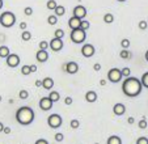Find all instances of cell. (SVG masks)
Returning a JSON list of instances; mask_svg holds the SVG:
<instances>
[{
	"instance_id": "1",
	"label": "cell",
	"mask_w": 148,
	"mask_h": 144,
	"mask_svg": "<svg viewBox=\"0 0 148 144\" xmlns=\"http://www.w3.org/2000/svg\"><path fill=\"white\" fill-rule=\"evenodd\" d=\"M142 89H143V85L140 83V79L138 77L129 76L122 83V92L127 97H136V96H139L142 93Z\"/></svg>"
},
{
	"instance_id": "2",
	"label": "cell",
	"mask_w": 148,
	"mask_h": 144,
	"mask_svg": "<svg viewBox=\"0 0 148 144\" xmlns=\"http://www.w3.org/2000/svg\"><path fill=\"white\" fill-rule=\"evenodd\" d=\"M34 117H36V114H34L33 109L29 106H23L16 111V121L23 126L30 125L34 121Z\"/></svg>"
},
{
	"instance_id": "3",
	"label": "cell",
	"mask_w": 148,
	"mask_h": 144,
	"mask_svg": "<svg viewBox=\"0 0 148 144\" xmlns=\"http://www.w3.org/2000/svg\"><path fill=\"white\" fill-rule=\"evenodd\" d=\"M14 24H16V16H14V13L7 11L0 14V25L3 26V28H12Z\"/></svg>"
},
{
	"instance_id": "4",
	"label": "cell",
	"mask_w": 148,
	"mask_h": 144,
	"mask_svg": "<svg viewBox=\"0 0 148 144\" xmlns=\"http://www.w3.org/2000/svg\"><path fill=\"white\" fill-rule=\"evenodd\" d=\"M70 38L73 43H83L87 38V32L83 30V29H73L71 30V34H70Z\"/></svg>"
},
{
	"instance_id": "5",
	"label": "cell",
	"mask_w": 148,
	"mask_h": 144,
	"mask_svg": "<svg viewBox=\"0 0 148 144\" xmlns=\"http://www.w3.org/2000/svg\"><path fill=\"white\" fill-rule=\"evenodd\" d=\"M122 79H123V76H122V73H121L119 68L109 69V72H108V80H109L110 83H119Z\"/></svg>"
},
{
	"instance_id": "6",
	"label": "cell",
	"mask_w": 148,
	"mask_h": 144,
	"mask_svg": "<svg viewBox=\"0 0 148 144\" xmlns=\"http://www.w3.org/2000/svg\"><path fill=\"white\" fill-rule=\"evenodd\" d=\"M63 123V119L59 114H51L47 118V125L50 126L51 128H59Z\"/></svg>"
},
{
	"instance_id": "7",
	"label": "cell",
	"mask_w": 148,
	"mask_h": 144,
	"mask_svg": "<svg viewBox=\"0 0 148 144\" xmlns=\"http://www.w3.org/2000/svg\"><path fill=\"white\" fill-rule=\"evenodd\" d=\"M63 46H64V43H63V39L53 38L50 42H49V47H50L54 53H58V51H60L62 49H63Z\"/></svg>"
},
{
	"instance_id": "8",
	"label": "cell",
	"mask_w": 148,
	"mask_h": 144,
	"mask_svg": "<svg viewBox=\"0 0 148 144\" xmlns=\"http://www.w3.org/2000/svg\"><path fill=\"white\" fill-rule=\"evenodd\" d=\"M95 53H96V49H95V46L90 43H85V45H83V47H81V54H83V56H85V58L93 56Z\"/></svg>"
},
{
	"instance_id": "9",
	"label": "cell",
	"mask_w": 148,
	"mask_h": 144,
	"mask_svg": "<svg viewBox=\"0 0 148 144\" xmlns=\"http://www.w3.org/2000/svg\"><path fill=\"white\" fill-rule=\"evenodd\" d=\"M7 66L11 67V68H16L17 66L20 64V56L17 54H9L8 56L5 58Z\"/></svg>"
},
{
	"instance_id": "10",
	"label": "cell",
	"mask_w": 148,
	"mask_h": 144,
	"mask_svg": "<svg viewBox=\"0 0 148 144\" xmlns=\"http://www.w3.org/2000/svg\"><path fill=\"white\" fill-rule=\"evenodd\" d=\"M53 101L50 100L49 97H42L41 100H39V102H38V105H39V109L41 110H43V111H49L51 108H53Z\"/></svg>"
},
{
	"instance_id": "11",
	"label": "cell",
	"mask_w": 148,
	"mask_h": 144,
	"mask_svg": "<svg viewBox=\"0 0 148 144\" xmlns=\"http://www.w3.org/2000/svg\"><path fill=\"white\" fill-rule=\"evenodd\" d=\"M85 16H87V9H85V7L76 5L75 8H73V17H77V19H80V20H84Z\"/></svg>"
},
{
	"instance_id": "12",
	"label": "cell",
	"mask_w": 148,
	"mask_h": 144,
	"mask_svg": "<svg viewBox=\"0 0 148 144\" xmlns=\"http://www.w3.org/2000/svg\"><path fill=\"white\" fill-rule=\"evenodd\" d=\"M63 69H64L67 73H70V75H75L76 72L79 71V64L76 63V62H68V63L63 67Z\"/></svg>"
},
{
	"instance_id": "13",
	"label": "cell",
	"mask_w": 148,
	"mask_h": 144,
	"mask_svg": "<svg viewBox=\"0 0 148 144\" xmlns=\"http://www.w3.org/2000/svg\"><path fill=\"white\" fill-rule=\"evenodd\" d=\"M113 113H114L115 115H118V117L123 115V114L126 113V106L123 105L122 102H118V104H115V105L113 106Z\"/></svg>"
},
{
	"instance_id": "14",
	"label": "cell",
	"mask_w": 148,
	"mask_h": 144,
	"mask_svg": "<svg viewBox=\"0 0 148 144\" xmlns=\"http://www.w3.org/2000/svg\"><path fill=\"white\" fill-rule=\"evenodd\" d=\"M36 58L38 62H41V63H45V62L49 60V53L47 50H38L36 54Z\"/></svg>"
},
{
	"instance_id": "15",
	"label": "cell",
	"mask_w": 148,
	"mask_h": 144,
	"mask_svg": "<svg viewBox=\"0 0 148 144\" xmlns=\"http://www.w3.org/2000/svg\"><path fill=\"white\" fill-rule=\"evenodd\" d=\"M80 24H81V20L77 19V17H71L70 20H68V26H70L71 30H73V29H79L80 28Z\"/></svg>"
},
{
	"instance_id": "16",
	"label": "cell",
	"mask_w": 148,
	"mask_h": 144,
	"mask_svg": "<svg viewBox=\"0 0 148 144\" xmlns=\"http://www.w3.org/2000/svg\"><path fill=\"white\" fill-rule=\"evenodd\" d=\"M85 101L89 104H93L97 101V93H96L95 91H88L87 93H85Z\"/></svg>"
},
{
	"instance_id": "17",
	"label": "cell",
	"mask_w": 148,
	"mask_h": 144,
	"mask_svg": "<svg viewBox=\"0 0 148 144\" xmlns=\"http://www.w3.org/2000/svg\"><path fill=\"white\" fill-rule=\"evenodd\" d=\"M42 86L45 89H47V91H50V89L54 86V80L51 77H45L42 80Z\"/></svg>"
},
{
	"instance_id": "18",
	"label": "cell",
	"mask_w": 148,
	"mask_h": 144,
	"mask_svg": "<svg viewBox=\"0 0 148 144\" xmlns=\"http://www.w3.org/2000/svg\"><path fill=\"white\" fill-rule=\"evenodd\" d=\"M106 144H122V139L118 135H112L106 140Z\"/></svg>"
},
{
	"instance_id": "19",
	"label": "cell",
	"mask_w": 148,
	"mask_h": 144,
	"mask_svg": "<svg viewBox=\"0 0 148 144\" xmlns=\"http://www.w3.org/2000/svg\"><path fill=\"white\" fill-rule=\"evenodd\" d=\"M9 54H11V51H9V47L1 45V46H0V58H4V59H5L7 56L9 55Z\"/></svg>"
},
{
	"instance_id": "20",
	"label": "cell",
	"mask_w": 148,
	"mask_h": 144,
	"mask_svg": "<svg viewBox=\"0 0 148 144\" xmlns=\"http://www.w3.org/2000/svg\"><path fill=\"white\" fill-rule=\"evenodd\" d=\"M49 98H50L53 102H58V101L60 100V94H59V92H56V91H51L50 94H49Z\"/></svg>"
},
{
	"instance_id": "21",
	"label": "cell",
	"mask_w": 148,
	"mask_h": 144,
	"mask_svg": "<svg viewBox=\"0 0 148 144\" xmlns=\"http://www.w3.org/2000/svg\"><path fill=\"white\" fill-rule=\"evenodd\" d=\"M54 13H55L56 17H60L66 13V8L63 5H56V8L54 9Z\"/></svg>"
},
{
	"instance_id": "22",
	"label": "cell",
	"mask_w": 148,
	"mask_h": 144,
	"mask_svg": "<svg viewBox=\"0 0 148 144\" xmlns=\"http://www.w3.org/2000/svg\"><path fill=\"white\" fill-rule=\"evenodd\" d=\"M21 39L24 42H28L32 39V33L29 30H23V34H21Z\"/></svg>"
},
{
	"instance_id": "23",
	"label": "cell",
	"mask_w": 148,
	"mask_h": 144,
	"mask_svg": "<svg viewBox=\"0 0 148 144\" xmlns=\"http://www.w3.org/2000/svg\"><path fill=\"white\" fill-rule=\"evenodd\" d=\"M140 83H142V85L144 86V88H147V89H148V71L143 73L142 79H140Z\"/></svg>"
},
{
	"instance_id": "24",
	"label": "cell",
	"mask_w": 148,
	"mask_h": 144,
	"mask_svg": "<svg viewBox=\"0 0 148 144\" xmlns=\"http://www.w3.org/2000/svg\"><path fill=\"white\" fill-rule=\"evenodd\" d=\"M119 56L122 59H130L131 58V53H130L127 49H122V51L119 53Z\"/></svg>"
},
{
	"instance_id": "25",
	"label": "cell",
	"mask_w": 148,
	"mask_h": 144,
	"mask_svg": "<svg viewBox=\"0 0 148 144\" xmlns=\"http://www.w3.org/2000/svg\"><path fill=\"white\" fill-rule=\"evenodd\" d=\"M54 38L63 39L64 38V30H63V29H56V30L54 32Z\"/></svg>"
},
{
	"instance_id": "26",
	"label": "cell",
	"mask_w": 148,
	"mask_h": 144,
	"mask_svg": "<svg viewBox=\"0 0 148 144\" xmlns=\"http://www.w3.org/2000/svg\"><path fill=\"white\" fill-rule=\"evenodd\" d=\"M47 24H49V25H55V24H58V17H56L55 14L49 16L47 17Z\"/></svg>"
},
{
	"instance_id": "27",
	"label": "cell",
	"mask_w": 148,
	"mask_h": 144,
	"mask_svg": "<svg viewBox=\"0 0 148 144\" xmlns=\"http://www.w3.org/2000/svg\"><path fill=\"white\" fill-rule=\"evenodd\" d=\"M113 21H114V16H113L112 13H106L103 16V22H105V24H112Z\"/></svg>"
},
{
	"instance_id": "28",
	"label": "cell",
	"mask_w": 148,
	"mask_h": 144,
	"mask_svg": "<svg viewBox=\"0 0 148 144\" xmlns=\"http://www.w3.org/2000/svg\"><path fill=\"white\" fill-rule=\"evenodd\" d=\"M89 28H90V22H89V21H87V20H81L80 29H83V30H85V32H87Z\"/></svg>"
},
{
	"instance_id": "29",
	"label": "cell",
	"mask_w": 148,
	"mask_h": 144,
	"mask_svg": "<svg viewBox=\"0 0 148 144\" xmlns=\"http://www.w3.org/2000/svg\"><path fill=\"white\" fill-rule=\"evenodd\" d=\"M147 126H148V123H147V121H145V118H142L139 122H138V127H139L140 130H145Z\"/></svg>"
},
{
	"instance_id": "30",
	"label": "cell",
	"mask_w": 148,
	"mask_h": 144,
	"mask_svg": "<svg viewBox=\"0 0 148 144\" xmlns=\"http://www.w3.org/2000/svg\"><path fill=\"white\" fill-rule=\"evenodd\" d=\"M121 73H122L123 77H129V76L131 75V69H130L129 67H125V68L121 69Z\"/></svg>"
},
{
	"instance_id": "31",
	"label": "cell",
	"mask_w": 148,
	"mask_h": 144,
	"mask_svg": "<svg viewBox=\"0 0 148 144\" xmlns=\"http://www.w3.org/2000/svg\"><path fill=\"white\" fill-rule=\"evenodd\" d=\"M46 5H47V9H50V11H54V9L56 8V5H58V4H56L55 0H49Z\"/></svg>"
},
{
	"instance_id": "32",
	"label": "cell",
	"mask_w": 148,
	"mask_h": 144,
	"mask_svg": "<svg viewBox=\"0 0 148 144\" xmlns=\"http://www.w3.org/2000/svg\"><path fill=\"white\" fill-rule=\"evenodd\" d=\"M18 97L21 98V100H26V98L29 97V92L26 91V89H23V91H20Z\"/></svg>"
},
{
	"instance_id": "33",
	"label": "cell",
	"mask_w": 148,
	"mask_h": 144,
	"mask_svg": "<svg viewBox=\"0 0 148 144\" xmlns=\"http://www.w3.org/2000/svg\"><path fill=\"white\" fill-rule=\"evenodd\" d=\"M32 72H30V67L29 66H23V68H21V75H24V76H28V75H30Z\"/></svg>"
},
{
	"instance_id": "34",
	"label": "cell",
	"mask_w": 148,
	"mask_h": 144,
	"mask_svg": "<svg viewBox=\"0 0 148 144\" xmlns=\"http://www.w3.org/2000/svg\"><path fill=\"white\" fill-rule=\"evenodd\" d=\"M70 126H71V128H73V130H76V128H79L80 127V122H79L77 119H72L70 122Z\"/></svg>"
},
{
	"instance_id": "35",
	"label": "cell",
	"mask_w": 148,
	"mask_h": 144,
	"mask_svg": "<svg viewBox=\"0 0 148 144\" xmlns=\"http://www.w3.org/2000/svg\"><path fill=\"white\" fill-rule=\"evenodd\" d=\"M121 46H122V49H129L130 47V39L125 38L121 41Z\"/></svg>"
},
{
	"instance_id": "36",
	"label": "cell",
	"mask_w": 148,
	"mask_h": 144,
	"mask_svg": "<svg viewBox=\"0 0 148 144\" xmlns=\"http://www.w3.org/2000/svg\"><path fill=\"white\" fill-rule=\"evenodd\" d=\"M138 26H139V29L140 30H145V29L148 28V24H147V21H144V20H142V21L138 24Z\"/></svg>"
},
{
	"instance_id": "37",
	"label": "cell",
	"mask_w": 148,
	"mask_h": 144,
	"mask_svg": "<svg viewBox=\"0 0 148 144\" xmlns=\"http://www.w3.org/2000/svg\"><path fill=\"white\" fill-rule=\"evenodd\" d=\"M47 49H49V42L46 41L39 42V50H47Z\"/></svg>"
},
{
	"instance_id": "38",
	"label": "cell",
	"mask_w": 148,
	"mask_h": 144,
	"mask_svg": "<svg viewBox=\"0 0 148 144\" xmlns=\"http://www.w3.org/2000/svg\"><path fill=\"white\" fill-rule=\"evenodd\" d=\"M54 139H55V141H58V143H60L63 139H64V135L62 132H56L55 134V136H54Z\"/></svg>"
},
{
	"instance_id": "39",
	"label": "cell",
	"mask_w": 148,
	"mask_h": 144,
	"mask_svg": "<svg viewBox=\"0 0 148 144\" xmlns=\"http://www.w3.org/2000/svg\"><path fill=\"white\" fill-rule=\"evenodd\" d=\"M136 144H148V138H145V136H142V138H139L136 140Z\"/></svg>"
},
{
	"instance_id": "40",
	"label": "cell",
	"mask_w": 148,
	"mask_h": 144,
	"mask_svg": "<svg viewBox=\"0 0 148 144\" xmlns=\"http://www.w3.org/2000/svg\"><path fill=\"white\" fill-rule=\"evenodd\" d=\"M24 13H25L26 16H32V13H33V8H32V7H25Z\"/></svg>"
},
{
	"instance_id": "41",
	"label": "cell",
	"mask_w": 148,
	"mask_h": 144,
	"mask_svg": "<svg viewBox=\"0 0 148 144\" xmlns=\"http://www.w3.org/2000/svg\"><path fill=\"white\" fill-rule=\"evenodd\" d=\"M72 102H73L72 97H66V98H64V104H66V105L70 106V105H72Z\"/></svg>"
},
{
	"instance_id": "42",
	"label": "cell",
	"mask_w": 148,
	"mask_h": 144,
	"mask_svg": "<svg viewBox=\"0 0 148 144\" xmlns=\"http://www.w3.org/2000/svg\"><path fill=\"white\" fill-rule=\"evenodd\" d=\"M34 144H49V141L46 140V139H38Z\"/></svg>"
},
{
	"instance_id": "43",
	"label": "cell",
	"mask_w": 148,
	"mask_h": 144,
	"mask_svg": "<svg viewBox=\"0 0 148 144\" xmlns=\"http://www.w3.org/2000/svg\"><path fill=\"white\" fill-rule=\"evenodd\" d=\"M26 28H28V24H26V22H21V24H20V29H21V30H26Z\"/></svg>"
},
{
	"instance_id": "44",
	"label": "cell",
	"mask_w": 148,
	"mask_h": 144,
	"mask_svg": "<svg viewBox=\"0 0 148 144\" xmlns=\"http://www.w3.org/2000/svg\"><path fill=\"white\" fill-rule=\"evenodd\" d=\"M11 127H7V126H4V128H3V132L4 134H7V135H8V134H11Z\"/></svg>"
},
{
	"instance_id": "45",
	"label": "cell",
	"mask_w": 148,
	"mask_h": 144,
	"mask_svg": "<svg viewBox=\"0 0 148 144\" xmlns=\"http://www.w3.org/2000/svg\"><path fill=\"white\" fill-rule=\"evenodd\" d=\"M127 123H129V125H134V123H135V119L132 118V117H129V118H127Z\"/></svg>"
},
{
	"instance_id": "46",
	"label": "cell",
	"mask_w": 148,
	"mask_h": 144,
	"mask_svg": "<svg viewBox=\"0 0 148 144\" xmlns=\"http://www.w3.org/2000/svg\"><path fill=\"white\" fill-rule=\"evenodd\" d=\"M29 67H30V72H32V73H33V72H37V66H36V64H30Z\"/></svg>"
},
{
	"instance_id": "47",
	"label": "cell",
	"mask_w": 148,
	"mask_h": 144,
	"mask_svg": "<svg viewBox=\"0 0 148 144\" xmlns=\"http://www.w3.org/2000/svg\"><path fill=\"white\" fill-rule=\"evenodd\" d=\"M93 69H95V71H100V69H101V64L100 63H96L95 66H93Z\"/></svg>"
},
{
	"instance_id": "48",
	"label": "cell",
	"mask_w": 148,
	"mask_h": 144,
	"mask_svg": "<svg viewBox=\"0 0 148 144\" xmlns=\"http://www.w3.org/2000/svg\"><path fill=\"white\" fill-rule=\"evenodd\" d=\"M36 85L37 86H42V80H37L36 81Z\"/></svg>"
},
{
	"instance_id": "49",
	"label": "cell",
	"mask_w": 148,
	"mask_h": 144,
	"mask_svg": "<svg viewBox=\"0 0 148 144\" xmlns=\"http://www.w3.org/2000/svg\"><path fill=\"white\" fill-rule=\"evenodd\" d=\"M3 128H4V125L0 122V132H3Z\"/></svg>"
},
{
	"instance_id": "50",
	"label": "cell",
	"mask_w": 148,
	"mask_h": 144,
	"mask_svg": "<svg viewBox=\"0 0 148 144\" xmlns=\"http://www.w3.org/2000/svg\"><path fill=\"white\" fill-rule=\"evenodd\" d=\"M144 58H145V60H147V62H148V50H147V51H145V55H144Z\"/></svg>"
},
{
	"instance_id": "51",
	"label": "cell",
	"mask_w": 148,
	"mask_h": 144,
	"mask_svg": "<svg viewBox=\"0 0 148 144\" xmlns=\"http://www.w3.org/2000/svg\"><path fill=\"white\" fill-rule=\"evenodd\" d=\"M3 5H4V1H3V0H0V9L3 8Z\"/></svg>"
},
{
	"instance_id": "52",
	"label": "cell",
	"mask_w": 148,
	"mask_h": 144,
	"mask_svg": "<svg viewBox=\"0 0 148 144\" xmlns=\"http://www.w3.org/2000/svg\"><path fill=\"white\" fill-rule=\"evenodd\" d=\"M100 84H101V85H105V84H106V81H105V80H101Z\"/></svg>"
},
{
	"instance_id": "53",
	"label": "cell",
	"mask_w": 148,
	"mask_h": 144,
	"mask_svg": "<svg viewBox=\"0 0 148 144\" xmlns=\"http://www.w3.org/2000/svg\"><path fill=\"white\" fill-rule=\"evenodd\" d=\"M117 1H119V3H123V1H126V0H117Z\"/></svg>"
},
{
	"instance_id": "54",
	"label": "cell",
	"mask_w": 148,
	"mask_h": 144,
	"mask_svg": "<svg viewBox=\"0 0 148 144\" xmlns=\"http://www.w3.org/2000/svg\"><path fill=\"white\" fill-rule=\"evenodd\" d=\"M1 100H3V97H1V96H0V102H1Z\"/></svg>"
},
{
	"instance_id": "55",
	"label": "cell",
	"mask_w": 148,
	"mask_h": 144,
	"mask_svg": "<svg viewBox=\"0 0 148 144\" xmlns=\"http://www.w3.org/2000/svg\"><path fill=\"white\" fill-rule=\"evenodd\" d=\"M95 144H100V143H95Z\"/></svg>"
}]
</instances>
